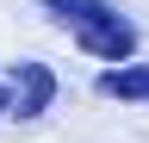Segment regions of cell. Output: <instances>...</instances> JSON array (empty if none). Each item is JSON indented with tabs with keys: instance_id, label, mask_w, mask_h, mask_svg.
Masks as SVG:
<instances>
[{
	"instance_id": "1",
	"label": "cell",
	"mask_w": 149,
	"mask_h": 143,
	"mask_svg": "<svg viewBox=\"0 0 149 143\" xmlns=\"http://www.w3.org/2000/svg\"><path fill=\"white\" fill-rule=\"evenodd\" d=\"M44 6L68 25V38L81 44L87 56H100V62H124L130 50H137V25H130L118 6H106V0H44Z\"/></svg>"
},
{
	"instance_id": "3",
	"label": "cell",
	"mask_w": 149,
	"mask_h": 143,
	"mask_svg": "<svg viewBox=\"0 0 149 143\" xmlns=\"http://www.w3.org/2000/svg\"><path fill=\"white\" fill-rule=\"evenodd\" d=\"M100 93H112V100H149V68H118V75L100 81Z\"/></svg>"
},
{
	"instance_id": "2",
	"label": "cell",
	"mask_w": 149,
	"mask_h": 143,
	"mask_svg": "<svg viewBox=\"0 0 149 143\" xmlns=\"http://www.w3.org/2000/svg\"><path fill=\"white\" fill-rule=\"evenodd\" d=\"M6 93H13L6 112H13L19 124H31V118L50 112V100H56V75H50L44 62H13V68H6Z\"/></svg>"
},
{
	"instance_id": "4",
	"label": "cell",
	"mask_w": 149,
	"mask_h": 143,
	"mask_svg": "<svg viewBox=\"0 0 149 143\" xmlns=\"http://www.w3.org/2000/svg\"><path fill=\"white\" fill-rule=\"evenodd\" d=\"M6 106H13V93H6V75H0V112H6Z\"/></svg>"
}]
</instances>
